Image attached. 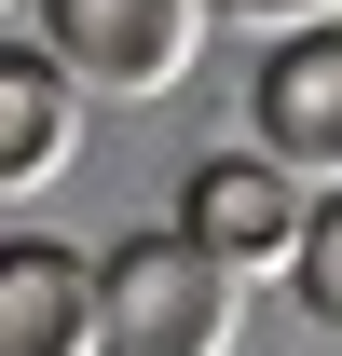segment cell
<instances>
[{"label": "cell", "mask_w": 342, "mask_h": 356, "mask_svg": "<svg viewBox=\"0 0 342 356\" xmlns=\"http://www.w3.org/2000/svg\"><path fill=\"white\" fill-rule=\"evenodd\" d=\"M233 315H247V274L192 220H165L110 247V343L96 356H233Z\"/></svg>", "instance_id": "cell-1"}, {"label": "cell", "mask_w": 342, "mask_h": 356, "mask_svg": "<svg viewBox=\"0 0 342 356\" xmlns=\"http://www.w3.org/2000/svg\"><path fill=\"white\" fill-rule=\"evenodd\" d=\"M219 0H42V42L83 69V96H178Z\"/></svg>", "instance_id": "cell-2"}, {"label": "cell", "mask_w": 342, "mask_h": 356, "mask_svg": "<svg viewBox=\"0 0 342 356\" xmlns=\"http://www.w3.org/2000/svg\"><path fill=\"white\" fill-rule=\"evenodd\" d=\"M315 206H329V192H315L288 151H260V137H247V151H206V165H192V192H178V220L206 233L233 274H301Z\"/></svg>", "instance_id": "cell-3"}, {"label": "cell", "mask_w": 342, "mask_h": 356, "mask_svg": "<svg viewBox=\"0 0 342 356\" xmlns=\"http://www.w3.org/2000/svg\"><path fill=\"white\" fill-rule=\"evenodd\" d=\"M247 137H260V151H288L315 192H342V14H329V28H288V42L260 55Z\"/></svg>", "instance_id": "cell-4"}, {"label": "cell", "mask_w": 342, "mask_h": 356, "mask_svg": "<svg viewBox=\"0 0 342 356\" xmlns=\"http://www.w3.org/2000/svg\"><path fill=\"white\" fill-rule=\"evenodd\" d=\"M110 343V261L14 233L0 247V356H96Z\"/></svg>", "instance_id": "cell-5"}, {"label": "cell", "mask_w": 342, "mask_h": 356, "mask_svg": "<svg viewBox=\"0 0 342 356\" xmlns=\"http://www.w3.org/2000/svg\"><path fill=\"white\" fill-rule=\"evenodd\" d=\"M69 124H83V69L55 42L0 55V192H42V178L69 165Z\"/></svg>", "instance_id": "cell-6"}, {"label": "cell", "mask_w": 342, "mask_h": 356, "mask_svg": "<svg viewBox=\"0 0 342 356\" xmlns=\"http://www.w3.org/2000/svg\"><path fill=\"white\" fill-rule=\"evenodd\" d=\"M301 315H315V329H342V192L315 206V233H301Z\"/></svg>", "instance_id": "cell-7"}, {"label": "cell", "mask_w": 342, "mask_h": 356, "mask_svg": "<svg viewBox=\"0 0 342 356\" xmlns=\"http://www.w3.org/2000/svg\"><path fill=\"white\" fill-rule=\"evenodd\" d=\"M219 14H233V28H260V42H288V28H329L342 0H219Z\"/></svg>", "instance_id": "cell-8"}]
</instances>
